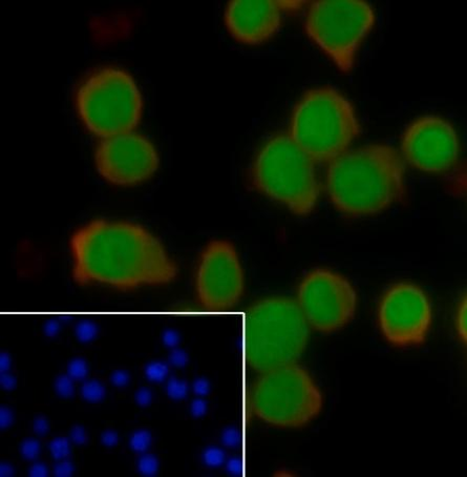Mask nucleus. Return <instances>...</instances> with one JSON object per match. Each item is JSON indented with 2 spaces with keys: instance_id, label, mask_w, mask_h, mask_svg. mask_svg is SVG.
<instances>
[{
  "instance_id": "c756f323",
  "label": "nucleus",
  "mask_w": 467,
  "mask_h": 477,
  "mask_svg": "<svg viewBox=\"0 0 467 477\" xmlns=\"http://www.w3.org/2000/svg\"><path fill=\"white\" fill-rule=\"evenodd\" d=\"M2 386L7 390H12L16 386V379L9 373H2Z\"/></svg>"
},
{
  "instance_id": "c85d7f7f",
  "label": "nucleus",
  "mask_w": 467,
  "mask_h": 477,
  "mask_svg": "<svg viewBox=\"0 0 467 477\" xmlns=\"http://www.w3.org/2000/svg\"><path fill=\"white\" fill-rule=\"evenodd\" d=\"M13 423V414L9 408H2V412H0V424H2V428H7Z\"/></svg>"
},
{
  "instance_id": "ddd939ff",
  "label": "nucleus",
  "mask_w": 467,
  "mask_h": 477,
  "mask_svg": "<svg viewBox=\"0 0 467 477\" xmlns=\"http://www.w3.org/2000/svg\"><path fill=\"white\" fill-rule=\"evenodd\" d=\"M401 151L413 168L428 174H444L459 160L460 141L455 127L445 119L423 116L405 129Z\"/></svg>"
},
{
  "instance_id": "f257e3e1",
  "label": "nucleus",
  "mask_w": 467,
  "mask_h": 477,
  "mask_svg": "<svg viewBox=\"0 0 467 477\" xmlns=\"http://www.w3.org/2000/svg\"><path fill=\"white\" fill-rule=\"evenodd\" d=\"M71 278L80 286L118 290L174 282L179 268L163 243L144 226L128 221L94 220L70 236Z\"/></svg>"
},
{
  "instance_id": "0eeeda50",
  "label": "nucleus",
  "mask_w": 467,
  "mask_h": 477,
  "mask_svg": "<svg viewBox=\"0 0 467 477\" xmlns=\"http://www.w3.org/2000/svg\"><path fill=\"white\" fill-rule=\"evenodd\" d=\"M248 403L252 414L268 425L302 428L321 414L324 396L311 374L295 363L259 373Z\"/></svg>"
},
{
  "instance_id": "cd10ccee",
  "label": "nucleus",
  "mask_w": 467,
  "mask_h": 477,
  "mask_svg": "<svg viewBox=\"0 0 467 477\" xmlns=\"http://www.w3.org/2000/svg\"><path fill=\"white\" fill-rule=\"evenodd\" d=\"M147 374H148L150 378H152V379L161 380L166 375V369L163 366H159V365L152 366L148 369V371H147Z\"/></svg>"
},
{
  "instance_id": "dca6fc26",
  "label": "nucleus",
  "mask_w": 467,
  "mask_h": 477,
  "mask_svg": "<svg viewBox=\"0 0 467 477\" xmlns=\"http://www.w3.org/2000/svg\"><path fill=\"white\" fill-rule=\"evenodd\" d=\"M466 316H467V303H466V298H463V300L460 302L457 308L456 317H455V326H456V331H457L459 339L464 343H466V340H467Z\"/></svg>"
},
{
  "instance_id": "a878e982",
  "label": "nucleus",
  "mask_w": 467,
  "mask_h": 477,
  "mask_svg": "<svg viewBox=\"0 0 467 477\" xmlns=\"http://www.w3.org/2000/svg\"><path fill=\"white\" fill-rule=\"evenodd\" d=\"M204 457L208 465H218L222 461V454L218 450H208Z\"/></svg>"
},
{
  "instance_id": "c9c22d12",
  "label": "nucleus",
  "mask_w": 467,
  "mask_h": 477,
  "mask_svg": "<svg viewBox=\"0 0 467 477\" xmlns=\"http://www.w3.org/2000/svg\"><path fill=\"white\" fill-rule=\"evenodd\" d=\"M193 412L196 414V415H201L204 410H205V403L202 401V400H198V401H195L193 403V408H192Z\"/></svg>"
},
{
  "instance_id": "7c9ffc66",
  "label": "nucleus",
  "mask_w": 467,
  "mask_h": 477,
  "mask_svg": "<svg viewBox=\"0 0 467 477\" xmlns=\"http://www.w3.org/2000/svg\"><path fill=\"white\" fill-rule=\"evenodd\" d=\"M169 393L174 397H180L185 393V387L182 384L178 383H171L169 385Z\"/></svg>"
},
{
  "instance_id": "473e14b6",
  "label": "nucleus",
  "mask_w": 467,
  "mask_h": 477,
  "mask_svg": "<svg viewBox=\"0 0 467 477\" xmlns=\"http://www.w3.org/2000/svg\"><path fill=\"white\" fill-rule=\"evenodd\" d=\"M118 442V437L116 435L115 432L113 431H106L102 434V443L105 445V446H114L116 443Z\"/></svg>"
},
{
  "instance_id": "2eb2a0df",
  "label": "nucleus",
  "mask_w": 467,
  "mask_h": 477,
  "mask_svg": "<svg viewBox=\"0 0 467 477\" xmlns=\"http://www.w3.org/2000/svg\"><path fill=\"white\" fill-rule=\"evenodd\" d=\"M82 397L89 402H99L105 395V388L98 380H87L81 387Z\"/></svg>"
},
{
  "instance_id": "5701e85b",
  "label": "nucleus",
  "mask_w": 467,
  "mask_h": 477,
  "mask_svg": "<svg viewBox=\"0 0 467 477\" xmlns=\"http://www.w3.org/2000/svg\"><path fill=\"white\" fill-rule=\"evenodd\" d=\"M73 472V466L71 463L69 462H66V461H62L60 462L59 464H57L54 468V473L56 476H60V477H66V476H70L71 473Z\"/></svg>"
},
{
  "instance_id": "f03ea898",
  "label": "nucleus",
  "mask_w": 467,
  "mask_h": 477,
  "mask_svg": "<svg viewBox=\"0 0 467 477\" xmlns=\"http://www.w3.org/2000/svg\"><path fill=\"white\" fill-rule=\"evenodd\" d=\"M326 189L341 213L350 217L376 214L404 199V161L386 144L348 150L329 163Z\"/></svg>"
},
{
  "instance_id": "6e6552de",
  "label": "nucleus",
  "mask_w": 467,
  "mask_h": 477,
  "mask_svg": "<svg viewBox=\"0 0 467 477\" xmlns=\"http://www.w3.org/2000/svg\"><path fill=\"white\" fill-rule=\"evenodd\" d=\"M375 20L373 8L363 0H318L307 11L305 31L340 71L349 73Z\"/></svg>"
},
{
  "instance_id": "f704fd0d",
  "label": "nucleus",
  "mask_w": 467,
  "mask_h": 477,
  "mask_svg": "<svg viewBox=\"0 0 467 477\" xmlns=\"http://www.w3.org/2000/svg\"><path fill=\"white\" fill-rule=\"evenodd\" d=\"M151 399V394L148 391H146V390H141L138 394V400L141 405H145L150 401Z\"/></svg>"
},
{
  "instance_id": "9b49d317",
  "label": "nucleus",
  "mask_w": 467,
  "mask_h": 477,
  "mask_svg": "<svg viewBox=\"0 0 467 477\" xmlns=\"http://www.w3.org/2000/svg\"><path fill=\"white\" fill-rule=\"evenodd\" d=\"M245 289V277L235 246L212 240L203 248L195 270V295L208 311H226L236 306Z\"/></svg>"
},
{
  "instance_id": "2f4dec72",
  "label": "nucleus",
  "mask_w": 467,
  "mask_h": 477,
  "mask_svg": "<svg viewBox=\"0 0 467 477\" xmlns=\"http://www.w3.org/2000/svg\"><path fill=\"white\" fill-rule=\"evenodd\" d=\"M30 475L35 476V477H41V476H46L47 475V469L43 464H35L31 470H30Z\"/></svg>"
},
{
  "instance_id": "72a5a7b5",
  "label": "nucleus",
  "mask_w": 467,
  "mask_h": 477,
  "mask_svg": "<svg viewBox=\"0 0 467 477\" xmlns=\"http://www.w3.org/2000/svg\"><path fill=\"white\" fill-rule=\"evenodd\" d=\"M113 383L117 386H123L126 384L127 381V374L124 372H115L113 374Z\"/></svg>"
},
{
  "instance_id": "20e7f679",
  "label": "nucleus",
  "mask_w": 467,
  "mask_h": 477,
  "mask_svg": "<svg viewBox=\"0 0 467 477\" xmlns=\"http://www.w3.org/2000/svg\"><path fill=\"white\" fill-rule=\"evenodd\" d=\"M309 335L296 301L281 297L257 301L246 314V362L257 373L297 363Z\"/></svg>"
},
{
  "instance_id": "39448f33",
  "label": "nucleus",
  "mask_w": 467,
  "mask_h": 477,
  "mask_svg": "<svg viewBox=\"0 0 467 477\" xmlns=\"http://www.w3.org/2000/svg\"><path fill=\"white\" fill-rule=\"evenodd\" d=\"M250 181L258 193L297 216L310 214L321 194L316 162L288 134L264 143L253 160Z\"/></svg>"
},
{
  "instance_id": "f8f14e48",
  "label": "nucleus",
  "mask_w": 467,
  "mask_h": 477,
  "mask_svg": "<svg viewBox=\"0 0 467 477\" xmlns=\"http://www.w3.org/2000/svg\"><path fill=\"white\" fill-rule=\"evenodd\" d=\"M100 176L117 186H136L158 171L160 158L153 142L135 131L100 139L95 152Z\"/></svg>"
},
{
  "instance_id": "aec40b11",
  "label": "nucleus",
  "mask_w": 467,
  "mask_h": 477,
  "mask_svg": "<svg viewBox=\"0 0 467 477\" xmlns=\"http://www.w3.org/2000/svg\"><path fill=\"white\" fill-rule=\"evenodd\" d=\"M20 452H21L23 458L33 461L39 455L40 445L35 439H27L22 443L20 447Z\"/></svg>"
},
{
  "instance_id": "6ab92c4d",
  "label": "nucleus",
  "mask_w": 467,
  "mask_h": 477,
  "mask_svg": "<svg viewBox=\"0 0 467 477\" xmlns=\"http://www.w3.org/2000/svg\"><path fill=\"white\" fill-rule=\"evenodd\" d=\"M87 365L83 360L77 359L69 363L67 368V375L73 380L84 379L87 375Z\"/></svg>"
},
{
  "instance_id": "4468645a",
  "label": "nucleus",
  "mask_w": 467,
  "mask_h": 477,
  "mask_svg": "<svg viewBox=\"0 0 467 477\" xmlns=\"http://www.w3.org/2000/svg\"><path fill=\"white\" fill-rule=\"evenodd\" d=\"M283 13L274 0H232L225 10V26L236 41L261 44L279 31Z\"/></svg>"
},
{
  "instance_id": "a211bd4d",
  "label": "nucleus",
  "mask_w": 467,
  "mask_h": 477,
  "mask_svg": "<svg viewBox=\"0 0 467 477\" xmlns=\"http://www.w3.org/2000/svg\"><path fill=\"white\" fill-rule=\"evenodd\" d=\"M50 451L56 460H63L69 454V443L65 437H57L50 444Z\"/></svg>"
},
{
  "instance_id": "7ed1b4c3",
  "label": "nucleus",
  "mask_w": 467,
  "mask_h": 477,
  "mask_svg": "<svg viewBox=\"0 0 467 477\" xmlns=\"http://www.w3.org/2000/svg\"><path fill=\"white\" fill-rule=\"evenodd\" d=\"M361 127L351 101L332 86L315 87L295 103L288 135L316 163H330L348 150Z\"/></svg>"
},
{
  "instance_id": "393cba45",
  "label": "nucleus",
  "mask_w": 467,
  "mask_h": 477,
  "mask_svg": "<svg viewBox=\"0 0 467 477\" xmlns=\"http://www.w3.org/2000/svg\"><path fill=\"white\" fill-rule=\"evenodd\" d=\"M34 430L38 435H45L48 430L47 420L42 416L37 417L34 421Z\"/></svg>"
},
{
  "instance_id": "b1692460",
  "label": "nucleus",
  "mask_w": 467,
  "mask_h": 477,
  "mask_svg": "<svg viewBox=\"0 0 467 477\" xmlns=\"http://www.w3.org/2000/svg\"><path fill=\"white\" fill-rule=\"evenodd\" d=\"M70 437H71V441L77 445H83L86 442V433L84 431V429L80 426H76L72 428V430L70 432Z\"/></svg>"
},
{
  "instance_id": "f3484780",
  "label": "nucleus",
  "mask_w": 467,
  "mask_h": 477,
  "mask_svg": "<svg viewBox=\"0 0 467 477\" xmlns=\"http://www.w3.org/2000/svg\"><path fill=\"white\" fill-rule=\"evenodd\" d=\"M55 389L58 395L64 398L71 397L73 395V392H75V388H73V379L70 378L67 374L66 375H60L55 383Z\"/></svg>"
},
{
  "instance_id": "4c0bfd02",
  "label": "nucleus",
  "mask_w": 467,
  "mask_h": 477,
  "mask_svg": "<svg viewBox=\"0 0 467 477\" xmlns=\"http://www.w3.org/2000/svg\"><path fill=\"white\" fill-rule=\"evenodd\" d=\"M9 367H10V359H9V356L3 354V357H2V371L5 372L6 370L9 369Z\"/></svg>"
},
{
  "instance_id": "423d86ee",
  "label": "nucleus",
  "mask_w": 467,
  "mask_h": 477,
  "mask_svg": "<svg viewBox=\"0 0 467 477\" xmlns=\"http://www.w3.org/2000/svg\"><path fill=\"white\" fill-rule=\"evenodd\" d=\"M141 90L126 70L106 66L89 74L76 94L84 126L100 139L135 131L143 115Z\"/></svg>"
},
{
  "instance_id": "4be33fe9",
  "label": "nucleus",
  "mask_w": 467,
  "mask_h": 477,
  "mask_svg": "<svg viewBox=\"0 0 467 477\" xmlns=\"http://www.w3.org/2000/svg\"><path fill=\"white\" fill-rule=\"evenodd\" d=\"M139 467H140V470H141L142 473H144L146 475H150V474H154L157 471L158 463H157V460L154 456L147 455V456H144L143 458H141Z\"/></svg>"
},
{
  "instance_id": "9d476101",
  "label": "nucleus",
  "mask_w": 467,
  "mask_h": 477,
  "mask_svg": "<svg viewBox=\"0 0 467 477\" xmlns=\"http://www.w3.org/2000/svg\"><path fill=\"white\" fill-rule=\"evenodd\" d=\"M377 319L383 338L391 346H421L433 323L431 302L419 286L400 282L390 286L382 296Z\"/></svg>"
},
{
  "instance_id": "1a4fd4ad",
  "label": "nucleus",
  "mask_w": 467,
  "mask_h": 477,
  "mask_svg": "<svg viewBox=\"0 0 467 477\" xmlns=\"http://www.w3.org/2000/svg\"><path fill=\"white\" fill-rule=\"evenodd\" d=\"M296 302L310 328L332 333L354 319L357 293L346 277L331 269L316 268L302 280Z\"/></svg>"
},
{
  "instance_id": "58836bf2",
  "label": "nucleus",
  "mask_w": 467,
  "mask_h": 477,
  "mask_svg": "<svg viewBox=\"0 0 467 477\" xmlns=\"http://www.w3.org/2000/svg\"><path fill=\"white\" fill-rule=\"evenodd\" d=\"M13 469L11 468L10 465H3L2 466V475L7 476V475H12Z\"/></svg>"
},
{
  "instance_id": "e433bc0d",
  "label": "nucleus",
  "mask_w": 467,
  "mask_h": 477,
  "mask_svg": "<svg viewBox=\"0 0 467 477\" xmlns=\"http://www.w3.org/2000/svg\"><path fill=\"white\" fill-rule=\"evenodd\" d=\"M207 388H208V386L206 384V381H204V380H199L195 385V390L198 393H205L207 391Z\"/></svg>"
},
{
  "instance_id": "412c9836",
  "label": "nucleus",
  "mask_w": 467,
  "mask_h": 477,
  "mask_svg": "<svg viewBox=\"0 0 467 477\" xmlns=\"http://www.w3.org/2000/svg\"><path fill=\"white\" fill-rule=\"evenodd\" d=\"M150 444H151V435L145 431H140L136 433L132 438V446L137 451L145 450L147 447H148Z\"/></svg>"
},
{
  "instance_id": "bb28decb",
  "label": "nucleus",
  "mask_w": 467,
  "mask_h": 477,
  "mask_svg": "<svg viewBox=\"0 0 467 477\" xmlns=\"http://www.w3.org/2000/svg\"><path fill=\"white\" fill-rule=\"evenodd\" d=\"M94 333H95V329H94L92 325L82 324L78 328V335H79L80 339L83 340V341H86V340L92 338Z\"/></svg>"
}]
</instances>
